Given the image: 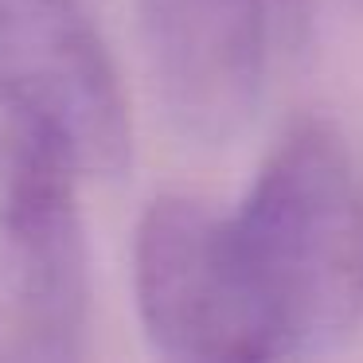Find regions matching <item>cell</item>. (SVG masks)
I'll use <instances>...</instances> for the list:
<instances>
[{
    "label": "cell",
    "instance_id": "1",
    "mask_svg": "<svg viewBox=\"0 0 363 363\" xmlns=\"http://www.w3.org/2000/svg\"><path fill=\"white\" fill-rule=\"evenodd\" d=\"M238 297L262 359L320 355L363 316V188L332 121L305 113L223 215Z\"/></svg>",
    "mask_w": 363,
    "mask_h": 363
},
{
    "label": "cell",
    "instance_id": "2",
    "mask_svg": "<svg viewBox=\"0 0 363 363\" xmlns=\"http://www.w3.org/2000/svg\"><path fill=\"white\" fill-rule=\"evenodd\" d=\"M79 176L63 133L0 86V363L86 355L90 254Z\"/></svg>",
    "mask_w": 363,
    "mask_h": 363
},
{
    "label": "cell",
    "instance_id": "3",
    "mask_svg": "<svg viewBox=\"0 0 363 363\" xmlns=\"http://www.w3.org/2000/svg\"><path fill=\"white\" fill-rule=\"evenodd\" d=\"M157 98L203 149L246 133L277 51L305 40L308 0H137Z\"/></svg>",
    "mask_w": 363,
    "mask_h": 363
},
{
    "label": "cell",
    "instance_id": "4",
    "mask_svg": "<svg viewBox=\"0 0 363 363\" xmlns=\"http://www.w3.org/2000/svg\"><path fill=\"white\" fill-rule=\"evenodd\" d=\"M133 293L145 336L168 359L254 363V324L238 297L223 215L196 196H157L137 223Z\"/></svg>",
    "mask_w": 363,
    "mask_h": 363
},
{
    "label": "cell",
    "instance_id": "5",
    "mask_svg": "<svg viewBox=\"0 0 363 363\" xmlns=\"http://www.w3.org/2000/svg\"><path fill=\"white\" fill-rule=\"evenodd\" d=\"M0 86L63 133L82 176L125 172L129 106L79 0H0Z\"/></svg>",
    "mask_w": 363,
    "mask_h": 363
}]
</instances>
